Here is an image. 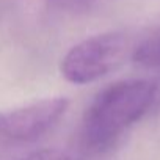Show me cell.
I'll use <instances>...</instances> for the list:
<instances>
[{"label":"cell","mask_w":160,"mask_h":160,"mask_svg":"<svg viewBox=\"0 0 160 160\" xmlns=\"http://www.w3.org/2000/svg\"><path fill=\"white\" fill-rule=\"evenodd\" d=\"M157 87L149 80H122L102 90L83 118V140L94 151L110 148L155 101Z\"/></svg>","instance_id":"obj_1"},{"label":"cell","mask_w":160,"mask_h":160,"mask_svg":"<svg viewBox=\"0 0 160 160\" xmlns=\"http://www.w3.org/2000/svg\"><path fill=\"white\" fill-rule=\"evenodd\" d=\"M130 52L129 38L121 32L101 33L75 44L61 60V75L71 83L87 85L115 71Z\"/></svg>","instance_id":"obj_2"},{"label":"cell","mask_w":160,"mask_h":160,"mask_svg":"<svg viewBox=\"0 0 160 160\" xmlns=\"http://www.w3.org/2000/svg\"><path fill=\"white\" fill-rule=\"evenodd\" d=\"M68 108V99L49 98L0 113V149L32 143L50 130Z\"/></svg>","instance_id":"obj_3"},{"label":"cell","mask_w":160,"mask_h":160,"mask_svg":"<svg viewBox=\"0 0 160 160\" xmlns=\"http://www.w3.org/2000/svg\"><path fill=\"white\" fill-rule=\"evenodd\" d=\"M135 63L146 68H160V33L148 38L132 52Z\"/></svg>","instance_id":"obj_4"},{"label":"cell","mask_w":160,"mask_h":160,"mask_svg":"<svg viewBox=\"0 0 160 160\" xmlns=\"http://www.w3.org/2000/svg\"><path fill=\"white\" fill-rule=\"evenodd\" d=\"M21 160H71V158L58 149H41Z\"/></svg>","instance_id":"obj_5"}]
</instances>
